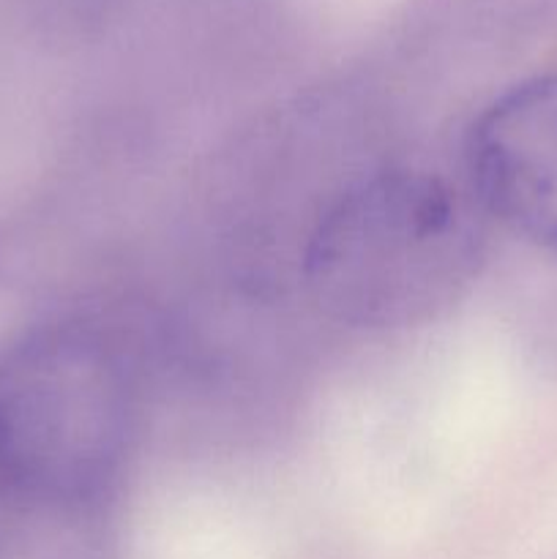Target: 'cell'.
<instances>
[{
  "mask_svg": "<svg viewBox=\"0 0 557 559\" xmlns=\"http://www.w3.org/2000/svg\"><path fill=\"white\" fill-rule=\"evenodd\" d=\"M137 429L134 374L98 328L58 322L0 355V500L36 513L98 506L123 475Z\"/></svg>",
  "mask_w": 557,
  "mask_h": 559,
  "instance_id": "obj_1",
  "label": "cell"
},
{
  "mask_svg": "<svg viewBox=\"0 0 557 559\" xmlns=\"http://www.w3.org/2000/svg\"><path fill=\"white\" fill-rule=\"evenodd\" d=\"M484 251L475 200L424 169H382L349 186L311 229L304 278L349 328L431 320L473 282Z\"/></svg>",
  "mask_w": 557,
  "mask_h": 559,
  "instance_id": "obj_2",
  "label": "cell"
},
{
  "mask_svg": "<svg viewBox=\"0 0 557 559\" xmlns=\"http://www.w3.org/2000/svg\"><path fill=\"white\" fill-rule=\"evenodd\" d=\"M467 175L481 211L557 251V74L519 82L475 118Z\"/></svg>",
  "mask_w": 557,
  "mask_h": 559,
  "instance_id": "obj_3",
  "label": "cell"
}]
</instances>
